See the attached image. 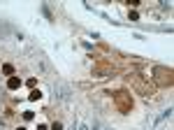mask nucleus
Segmentation results:
<instances>
[{"instance_id":"obj_1","label":"nucleus","mask_w":174,"mask_h":130,"mask_svg":"<svg viewBox=\"0 0 174 130\" xmlns=\"http://www.w3.org/2000/svg\"><path fill=\"white\" fill-rule=\"evenodd\" d=\"M19 86H21V79H19V77H9L7 88H12V91H14V88H19Z\"/></svg>"},{"instance_id":"obj_2","label":"nucleus","mask_w":174,"mask_h":130,"mask_svg":"<svg viewBox=\"0 0 174 130\" xmlns=\"http://www.w3.org/2000/svg\"><path fill=\"white\" fill-rule=\"evenodd\" d=\"M2 72H5V74H12V72H14V68H12V65H2Z\"/></svg>"},{"instance_id":"obj_3","label":"nucleus","mask_w":174,"mask_h":130,"mask_svg":"<svg viewBox=\"0 0 174 130\" xmlns=\"http://www.w3.org/2000/svg\"><path fill=\"white\" fill-rule=\"evenodd\" d=\"M28 98H30V100H40V91H33V93H30Z\"/></svg>"},{"instance_id":"obj_4","label":"nucleus","mask_w":174,"mask_h":130,"mask_svg":"<svg viewBox=\"0 0 174 130\" xmlns=\"http://www.w3.org/2000/svg\"><path fill=\"white\" fill-rule=\"evenodd\" d=\"M19 130H26V128H19Z\"/></svg>"}]
</instances>
